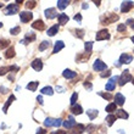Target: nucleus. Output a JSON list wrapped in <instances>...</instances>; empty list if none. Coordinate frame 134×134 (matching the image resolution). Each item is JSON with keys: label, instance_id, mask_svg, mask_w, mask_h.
<instances>
[{"label": "nucleus", "instance_id": "4d7b16f0", "mask_svg": "<svg viewBox=\"0 0 134 134\" xmlns=\"http://www.w3.org/2000/svg\"><path fill=\"white\" fill-rule=\"evenodd\" d=\"M132 81H133V84H134V78H133V79H132Z\"/></svg>", "mask_w": 134, "mask_h": 134}, {"label": "nucleus", "instance_id": "a18cd8bd", "mask_svg": "<svg viewBox=\"0 0 134 134\" xmlns=\"http://www.w3.org/2000/svg\"><path fill=\"white\" fill-rule=\"evenodd\" d=\"M74 21H77V22H81V21H82V16H81V14H77L76 16H74Z\"/></svg>", "mask_w": 134, "mask_h": 134}, {"label": "nucleus", "instance_id": "4c0bfd02", "mask_svg": "<svg viewBox=\"0 0 134 134\" xmlns=\"http://www.w3.org/2000/svg\"><path fill=\"white\" fill-rule=\"evenodd\" d=\"M35 4H37V1H27L26 3V7L27 9H33V7H35Z\"/></svg>", "mask_w": 134, "mask_h": 134}, {"label": "nucleus", "instance_id": "473e14b6", "mask_svg": "<svg viewBox=\"0 0 134 134\" xmlns=\"http://www.w3.org/2000/svg\"><path fill=\"white\" fill-rule=\"evenodd\" d=\"M49 46H50V42H48V40H44V42H43L42 44L39 45V50H40V51H44V50H46L48 48H49Z\"/></svg>", "mask_w": 134, "mask_h": 134}, {"label": "nucleus", "instance_id": "4be33fe9", "mask_svg": "<svg viewBox=\"0 0 134 134\" xmlns=\"http://www.w3.org/2000/svg\"><path fill=\"white\" fill-rule=\"evenodd\" d=\"M68 16H67L66 14H60L59 15V23L60 25H66L67 22H68Z\"/></svg>", "mask_w": 134, "mask_h": 134}, {"label": "nucleus", "instance_id": "9b49d317", "mask_svg": "<svg viewBox=\"0 0 134 134\" xmlns=\"http://www.w3.org/2000/svg\"><path fill=\"white\" fill-rule=\"evenodd\" d=\"M45 16L46 18H49V20H53L57 16V12H56V9L55 7H50L48 10H45Z\"/></svg>", "mask_w": 134, "mask_h": 134}, {"label": "nucleus", "instance_id": "f8f14e48", "mask_svg": "<svg viewBox=\"0 0 134 134\" xmlns=\"http://www.w3.org/2000/svg\"><path fill=\"white\" fill-rule=\"evenodd\" d=\"M32 27L34 29H38V31H44L45 29V23L42 20H37V21H34V23H32Z\"/></svg>", "mask_w": 134, "mask_h": 134}, {"label": "nucleus", "instance_id": "b1692460", "mask_svg": "<svg viewBox=\"0 0 134 134\" xmlns=\"http://www.w3.org/2000/svg\"><path fill=\"white\" fill-rule=\"evenodd\" d=\"M57 32H59V26L55 25V26H53L51 28L48 29V35H50V37H54V35L56 34Z\"/></svg>", "mask_w": 134, "mask_h": 134}, {"label": "nucleus", "instance_id": "f704fd0d", "mask_svg": "<svg viewBox=\"0 0 134 134\" xmlns=\"http://www.w3.org/2000/svg\"><path fill=\"white\" fill-rule=\"evenodd\" d=\"M98 94H99L100 96H102L104 99H106V100H111V99H112V95H111L110 93H102V92H99Z\"/></svg>", "mask_w": 134, "mask_h": 134}, {"label": "nucleus", "instance_id": "09e8293b", "mask_svg": "<svg viewBox=\"0 0 134 134\" xmlns=\"http://www.w3.org/2000/svg\"><path fill=\"white\" fill-rule=\"evenodd\" d=\"M37 101H38L39 104H40V105H43V98H42V96H40V95H39L38 98H37Z\"/></svg>", "mask_w": 134, "mask_h": 134}, {"label": "nucleus", "instance_id": "e433bc0d", "mask_svg": "<svg viewBox=\"0 0 134 134\" xmlns=\"http://www.w3.org/2000/svg\"><path fill=\"white\" fill-rule=\"evenodd\" d=\"M77 99H78V94H77V93H73V95H72V98H71V105H72V106L76 105Z\"/></svg>", "mask_w": 134, "mask_h": 134}, {"label": "nucleus", "instance_id": "4468645a", "mask_svg": "<svg viewBox=\"0 0 134 134\" xmlns=\"http://www.w3.org/2000/svg\"><path fill=\"white\" fill-rule=\"evenodd\" d=\"M62 76H64L66 79H72V78H74L77 76V72H73V71H71V70H65L64 72H62Z\"/></svg>", "mask_w": 134, "mask_h": 134}, {"label": "nucleus", "instance_id": "20e7f679", "mask_svg": "<svg viewBox=\"0 0 134 134\" xmlns=\"http://www.w3.org/2000/svg\"><path fill=\"white\" fill-rule=\"evenodd\" d=\"M20 18H21V22L27 23V22H29L33 18V14L29 12V11H22L21 14H20Z\"/></svg>", "mask_w": 134, "mask_h": 134}, {"label": "nucleus", "instance_id": "6e6d98bb", "mask_svg": "<svg viewBox=\"0 0 134 134\" xmlns=\"http://www.w3.org/2000/svg\"><path fill=\"white\" fill-rule=\"evenodd\" d=\"M1 27H3V23H1V22H0V28H1Z\"/></svg>", "mask_w": 134, "mask_h": 134}, {"label": "nucleus", "instance_id": "f3484780", "mask_svg": "<svg viewBox=\"0 0 134 134\" xmlns=\"http://www.w3.org/2000/svg\"><path fill=\"white\" fill-rule=\"evenodd\" d=\"M115 100H116V105L122 106L124 104V101H126V98H124L121 93H117L116 95H115Z\"/></svg>", "mask_w": 134, "mask_h": 134}, {"label": "nucleus", "instance_id": "39448f33", "mask_svg": "<svg viewBox=\"0 0 134 134\" xmlns=\"http://www.w3.org/2000/svg\"><path fill=\"white\" fill-rule=\"evenodd\" d=\"M118 20V16L115 14H110L109 16H106V17H102L101 18V22L104 25H109V23H112V22L117 21Z\"/></svg>", "mask_w": 134, "mask_h": 134}, {"label": "nucleus", "instance_id": "79ce46f5", "mask_svg": "<svg viewBox=\"0 0 134 134\" xmlns=\"http://www.w3.org/2000/svg\"><path fill=\"white\" fill-rule=\"evenodd\" d=\"M76 35H78V38H83V35H84V31L78 29V31H76Z\"/></svg>", "mask_w": 134, "mask_h": 134}, {"label": "nucleus", "instance_id": "a878e982", "mask_svg": "<svg viewBox=\"0 0 134 134\" xmlns=\"http://www.w3.org/2000/svg\"><path fill=\"white\" fill-rule=\"evenodd\" d=\"M116 115H109V116L106 117V122H107V126H112L113 123H115V121H116Z\"/></svg>", "mask_w": 134, "mask_h": 134}, {"label": "nucleus", "instance_id": "9d476101", "mask_svg": "<svg viewBox=\"0 0 134 134\" xmlns=\"http://www.w3.org/2000/svg\"><path fill=\"white\" fill-rule=\"evenodd\" d=\"M93 68L95 71H104L107 68V66H106V64L102 62L101 60H96L95 62H94V65H93Z\"/></svg>", "mask_w": 134, "mask_h": 134}, {"label": "nucleus", "instance_id": "58836bf2", "mask_svg": "<svg viewBox=\"0 0 134 134\" xmlns=\"http://www.w3.org/2000/svg\"><path fill=\"white\" fill-rule=\"evenodd\" d=\"M9 72V67H0V76H5Z\"/></svg>", "mask_w": 134, "mask_h": 134}, {"label": "nucleus", "instance_id": "f257e3e1", "mask_svg": "<svg viewBox=\"0 0 134 134\" xmlns=\"http://www.w3.org/2000/svg\"><path fill=\"white\" fill-rule=\"evenodd\" d=\"M132 79H133V77H132V74H131V72L129 71H123L122 72V74H121V77L118 78V84L122 87V85H124L126 83H128V82H131Z\"/></svg>", "mask_w": 134, "mask_h": 134}, {"label": "nucleus", "instance_id": "412c9836", "mask_svg": "<svg viewBox=\"0 0 134 134\" xmlns=\"http://www.w3.org/2000/svg\"><path fill=\"white\" fill-rule=\"evenodd\" d=\"M38 84H39V82L33 81V82H31V83H28V84H27V89H28V90H31V92H35V90H37V88H38Z\"/></svg>", "mask_w": 134, "mask_h": 134}, {"label": "nucleus", "instance_id": "37998d69", "mask_svg": "<svg viewBox=\"0 0 134 134\" xmlns=\"http://www.w3.org/2000/svg\"><path fill=\"white\" fill-rule=\"evenodd\" d=\"M84 87L88 89V90H92V89H93V85H92V83H90V82H85V83H84Z\"/></svg>", "mask_w": 134, "mask_h": 134}, {"label": "nucleus", "instance_id": "7c9ffc66", "mask_svg": "<svg viewBox=\"0 0 134 134\" xmlns=\"http://www.w3.org/2000/svg\"><path fill=\"white\" fill-rule=\"evenodd\" d=\"M54 122H55V118L48 117V118L44 121V126H45V127H54Z\"/></svg>", "mask_w": 134, "mask_h": 134}, {"label": "nucleus", "instance_id": "6e6552de", "mask_svg": "<svg viewBox=\"0 0 134 134\" xmlns=\"http://www.w3.org/2000/svg\"><path fill=\"white\" fill-rule=\"evenodd\" d=\"M133 61V56L129 54H122L120 57V64L121 65H128Z\"/></svg>", "mask_w": 134, "mask_h": 134}, {"label": "nucleus", "instance_id": "aec40b11", "mask_svg": "<svg viewBox=\"0 0 134 134\" xmlns=\"http://www.w3.org/2000/svg\"><path fill=\"white\" fill-rule=\"evenodd\" d=\"M71 112L73 113V115H81L83 112V109H82L81 105H73L71 107Z\"/></svg>", "mask_w": 134, "mask_h": 134}, {"label": "nucleus", "instance_id": "393cba45", "mask_svg": "<svg viewBox=\"0 0 134 134\" xmlns=\"http://www.w3.org/2000/svg\"><path fill=\"white\" fill-rule=\"evenodd\" d=\"M68 4H70V1H67V0H59L57 1V7L61 9V10H64V9H66L68 6Z\"/></svg>", "mask_w": 134, "mask_h": 134}, {"label": "nucleus", "instance_id": "1a4fd4ad", "mask_svg": "<svg viewBox=\"0 0 134 134\" xmlns=\"http://www.w3.org/2000/svg\"><path fill=\"white\" fill-rule=\"evenodd\" d=\"M133 6H134L133 1H123L122 5H121V11H122L123 14H126V12H128Z\"/></svg>", "mask_w": 134, "mask_h": 134}, {"label": "nucleus", "instance_id": "6ab92c4d", "mask_svg": "<svg viewBox=\"0 0 134 134\" xmlns=\"http://www.w3.org/2000/svg\"><path fill=\"white\" fill-rule=\"evenodd\" d=\"M117 112H116V117H118V118H122V120H127L128 117V113L126 112V111H124V110H116Z\"/></svg>", "mask_w": 134, "mask_h": 134}, {"label": "nucleus", "instance_id": "de8ad7c7", "mask_svg": "<svg viewBox=\"0 0 134 134\" xmlns=\"http://www.w3.org/2000/svg\"><path fill=\"white\" fill-rule=\"evenodd\" d=\"M0 92H1V94H6L9 90L6 88H4V87H0Z\"/></svg>", "mask_w": 134, "mask_h": 134}, {"label": "nucleus", "instance_id": "f03ea898", "mask_svg": "<svg viewBox=\"0 0 134 134\" xmlns=\"http://www.w3.org/2000/svg\"><path fill=\"white\" fill-rule=\"evenodd\" d=\"M18 9H20V5L17 3L16 4H9L7 7L5 9V15H15L18 12Z\"/></svg>", "mask_w": 134, "mask_h": 134}, {"label": "nucleus", "instance_id": "2eb2a0df", "mask_svg": "<svg viewBox=\"0 0 134 134\" xmlns=\"http://www.w3.org/2000/svg\"><path fill=\"white\" fill-rule=\"evenodd\" d=\"M16 100V98H15V95H10V98L6 100V102H5V105H4V107H3V111H4V113H7V109H9V106L12 104V101H15Z\"/></svg>", "mask_w": 134, "mask_h": 134}, {"label": "nucleus", "instance_id": "864d4df0", "mask_svg": "<svg viewBox=\"0 0 134 134\" xmlns=\"http://www.w3.org/2000/svg\"><path fill=\"white\" fill-rule=\"evenodd\" d=\"M131 39H132V42H133V43H134V35H133V37H132V38H131Z\"/></svg>", "mask_w": 134, "mask_h": 134}, {"label": "nucleus", "instance_id": "c756f323", "mask_svg": "<svg viewBox=\"0 0 134 134\" xmlns=\"http://www.w3.org/2000/svg\"><path fill=\"white\" fill-rule=\"evenodd\" d=\"M42 93L43 94H46V95H53L54 94V90L51 87H44V88L42 89Z\"/></svg>", "mask_w": 134, "mask_h": 134}, {"label": "nucleus", "instance_id": "72a5a7b5", "mask_svg": "<svg viewBox=\"0 0 134 134\" xmlns=\"http://www.w3.org/2000/svg\"><path fill=\"white\" fill-rule=\"evenodd\" d=\"M9 44H10L9 40H6V39H0V50L6 49L7 46H9Z\"/></svg>", "mask_w": 134, "mask_h": 134}, {"label": "nucleus", "instance_id": "ddd939ff", "mask_svg": "<svg viewBox=\"0 0 134 134\" xmlns=\"http://www.w3.org/2000/svg\"><path fill=\"white\" fill-rule=\"evenodd\" d=\"M32 67H33V70L37 71V72L42 71V68H43V62H42V60H40V59H35V60H33Z\"/></svg>", "mask_w": 134, "mask_h": 134}, {"label": "nucleus", "instance_id": "603ef678", "mask_svg": "<svg viewBox=\"0 0 134 134\" xmlns=\"http://www.w3.org/2000/svg\"><path fill=\"white\" fill-rule=\"evenodd\" d=\"M115 66H116V67H120V66H121L120 61H117V62H115Z\"/></svg>", "mask_w": 134, "mask_h": 134}, {"label": "nucleus", "instance_id": "7ed1b4c3", "mask_svg": "<svg viewBox=\"0 0 134 134\" xmlns=\"http://www.w3.org/2000/svg\"><path fill=\"white\" fill-rule=\"evenodd\" d=\"M118 81V77L117 76H113V77L110 78V81L106 83V90L107 92H111L113 89L116 88V82Z\"/></svg>", "mask_w": 134, "mask_h": 134}, {"label": "nucleus", "instance_id": "49530a36", "mask_svg": "<svg viewBox=\"0 0 134 134\" xmlns=\"http://www.w3.org/2000/svg\"><path fill=\"white\" fill-rule=\"evenodd\" d=\"M48 133V131H45V129H43V128H39L38 132H37V134H46Z\"/></svg>", "mask_w": 134, "mask_h": 134}, {"label": "nucleus", "instance_id": "5701e85b", "mask_svg": "<svg viewBox=\"0 0 134 134\" xmlns=\"http://www.w3.org/2000/svg\"><path fill=\"white\" fill-rule=\"evenodd\" d=\"M15 55H16V54H15V49L12 46H10V48L6 50V53H5V57H6V59H12V57H15Z\"/></svg>", "mask_w": 134, "mask_h": 134}, {"label": "nucleus", "instance_id": "ea45409f", "mask_svg": "<svg viewBox=\"0 0 134 134\" xmlns=\"http://www.w3.org/2000/svg\"><path fill=\"white\" fill-rule=\"evenodd\" d=\"M61 124H62V120L61 118H56L55 122H54V127H60Z\"/></svg>", "mask_w": 134, "mask_h": 134}, {"label": "nucleus", "instance_id": "bb28decb", "mask_svg": "<svg viewBox=\"0 0 134 134\" xmlns=\"http://www.w3.org/2000/svg\"><path fill=\"white\" fill-rule=\"evenodd\" d=\"M74 129H76V131H74V133H76V134H77V133L81 134V133H83L84 131H87V128H85L84 124H76Z\"/></svg>", "mask_w": 134, "mask_h": 134}, {"label": "nucleus", "instance_id": "c9c22d12", "mask_svg": "<svg viewBox=\"0 0 134 134\" xmlns=\"http://www.w3.org/2000/svg\"><path fill=\"white\" fill-rule=\"evenodd\" d=\"M20 32H21V28H20L18 26H16V27H14V28L10 29V33H11L12 35H17Z\"/></svg>", "mask_w": 134, "mask_h": 134}, {"label": "nucleus", "instance_id": "423d86ee", "mask_svg": "<svg viewBox=\"0 0 134 134\" xmlns=\"http://www.w3.org/2000/svg\"><path fill=\"white\" fill-rule=\"evenodd\" d=\"M96 40H106V39H110V34L107 29H101L100 32L96 33L95 35Z\"/></svg>", "mask_w": 134, "mask_h": 134}, {"label": "nucleus", "instance_id": "2f4dec72", "mask_svg": "<svg viewBox=\"0 0 134 134\" xmlns=\"http://www.w3.org/2000/svg\"><path fill=\"white\" fill-rule=\"evenodd\" d=\"M116 102H111V104H109V105L106 106V111L107 112H113V111H116Z\"/></svg>", "mask_w": 134, "mask_h": 134}, {"label": "nucleus", "instance_id": "cd10ccee", "mask_svg": "<svg viewBox=\"0 0 134 134\" xmlns=\"http://www.w3.org/2000/svg\"><path fill=\"white\" fill-rule=\"evenodd\" d=\"M87 115L89 116L90 120H94V118H96V116L99 115V112H98V110H88V111H87Z\"/></svg>", "mask_w": 134, "mask_h": 134}, {"label": "nucleus", "instance_id": "dca6fc26", "mask_svg": "<svg viewBox=\"0 0 134 134\" xmlns=\"http://www.w3.org/2000/svg\"><path fill=\"white\" fill-rule=\"evenodd\" d=\"M34 39H35V34L31 32V33H27V34H26V38L23 39L21 43H22V44H28V43L33 42Z\"/></svg>", "mask_w": 134, "mask_h": 134}, {"label": "nucleus", "instance_id": "0eeeda50", "mask_svg": "<svg viewBox=\"0 0 134 134\" xmlns=\"http://www.w3.org/2000/svg\"><path fill=\"white\" fill-rule=\"evenodd\" d=\"M62 124H64V127L66 128V129H72V128L76 127V121H74V118L72 116H70L68 118H67L65 122H62Z\"/></svg>", "mask_w": 134, "mask_h": 134}, {"label": "nucleus", "instance_id": "3c124183", "mask_svg": "<svg viewBox=\"0 0 134 134\" xmlns=\"http://www.w3.org/2000/svg\"><path fill=\"white\" fill-rule=\"evenodd\" d=\"M82 7H83V9H88V4H83V5H82Z\"/></svg>", "mask_w": 134, "mask_h": 134}, {"label": "nucleus", "instance_id": "c03bdc74", "mask_svg": "<svg viewBox=\"0 0 134 134\" xmlns=\"http://www.w3.org/2000/svg\"><path fill=\"white\" fill-rule=\"evenodd\" d=\"M111 76V71H106V72H104V73H101V77L102 78H105V77H110Z\"/></svg>", "mask_w": 134, "mask_h": 134}, {"label": "nucleus", "instance_id": "a211bd4d", "mask_svg": "<svg viewBox=\"0 0 134 134\" xmlns=\"http://www.w3.org/2000/svg\"><path fill=\"white\" fill-rule=\"evenodd\" d=\"M64 46H65L64 42H61V40L56 42V43H55V46H54V51H53V53H54V54H57L59 51H60V50L64 49Z\"/></svg>", "mask_w": 134, "mask_h": 134}, {"label": "nucleus", "instance_id": "5fc2aeb1", "mask_svg": "<svg viewBox=\"0 0 134 134\" xmlns=\"http://www.w3.org/2000/svg\"><path fill=\"white\" fill-rule=\"evenodd\" d=\"M4 5H3V3H0V7H3Z\"/></svg>", "mask_w": 134, "mask_h": 134}, {"label": "nucleus", "instance_id": "8fccbe9b", "mask_svg": "<svg viewBox=\"0 0 134 134\" xmlns=\"http://www.w3.org/2000/svg\"><path fill=\"white\" fill-rule=\"evenodd\" d=\"M54 134H67V133H66V132H65V131H56V132H55V133H54Z\"/></svg>", "mask_w": 134, "mask_h": 134}, {"label": "nucleus", "instance_id": "c85d7f7f", "mask_svg": "<svg viewBox=\"0 0 134 134\" xmlns=\"http://www.w3.org/2000/svg\"><path fill=\"white\" fill-rule=\"evenodd\" d=\"M84 49H85V53L88 54V55H90V54H92V49H93V43L87 42L84 45Z\"/></svg>", "mask_w": 134, "mask_h": 134}, {"label": "nucleus", "instance_id": "a19ab883", "mask_svg": "<svg viewBox=\"0 0 134 134\" xmlns=\"http://www.w3.org/2000/svg\"><path fill=\"white\" fill-rule=\"evenodd\" d=\"M126 28H127V26H126V25H118L117 31H118V32H124V31H126Z\"/></svg>", "mask_w": 134, "mask_h": 134}]
</instances>
